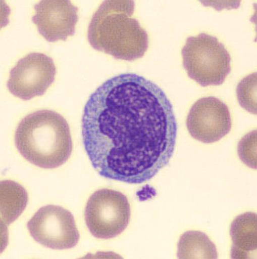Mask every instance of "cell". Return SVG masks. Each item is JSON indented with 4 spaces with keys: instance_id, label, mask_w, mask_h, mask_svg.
Here are the masks:
<instances>
[{
    "instance_id": "4fadbf2b",
    "label": "cell",
    "mask_w": 257,
    "mask_h": 259,
    "mask_svg": "<svg viewBox=\"0 0 257 259\" xmlns=\"http://www.w3.org/2000/svg\"><path fill=\"white\" fill-rule=\"evenodd\" d=\"M256 131L249 133L238 144L240 158L249 167L256 169Z\"/></svg>"
},
{
    "instance_id": "6da1fadb",
    "label": "cell",
    "mask_w": 257,
    "mask_h": 259,
    "mask_svg": "<svg viewBox=\"0 0 257 259\" xmlns=\"http://www.w3.org/2000/svg\"><path fill=\"white\" fill-rule=\"evenodd\" d=\"M170 100L147 78L126 73L91 94L82 118V138L91 163L103 178L138 184L169 163L177 138Z\"/></svg>"
},
{
    "instance_id": "7a4b0ae2",
    "label": "cell",
    "mask_w": 257,
    "mask_h": 259,
    "mask_svg": "<svg viewBox=\"0 0 257 259\" xmlns=\"http://www.w3.org/2000/svg\"><path fill=\"white\" fill-rule=\"evenodd\" d=\"M133 1H105L93 14L87 39L93 49L116 59L134 61L143 57L148 35L133 17Z\"/></svg>"
},
{
    "instance_id": "ba28073f",
    "label": "cell",
    "mask_w": 257,
    "mask_h": 259,
    "mask_svg": "<svg viewBox=\"0 0 257 259\" xmlns=\"http://www.w3.org/2000/svg\"><path fill=\"white\" fill-rule=\"evenodd\" d=\"M186 124L193 138L207 144L220 141L232 126L229 107L215 97L197 100L189 110Z\"/></svg>"
},
{
    "instance_id": "3957f363",
    "label": "cell",
    "mask_w": 257,
    "mask_h": 259,
    "mask_svg": "<svg viewBox=\"0 0 257 259\" xmlns=\"http://www.w3.org/2000/svg\"><path fill=\"white\" fill-rule=\"evenodd\" d=\"M15 145L27 161L43 169L63 165L73 151L66 119L48 109L31 113L21 120L15 133Z\"/></svg>"
},
{
    "instance_id": "8992f818",
    "label": "cell",
    "mask_w": 257,
    "mask_h": 259,
    "mask_svg": "<svg viewBox=\"0 0 257 259\" xmlns=\"http://www.w3.org/2000/svg\"><path fill=\"white\" fill-rule=\"evenodd\" d=\"M27 229L38 243L50 249H72L79 241L74 216L60 206L40 208L29 221Z\"/></svg>"
},
{
    "instance_id": "9c48e42d",
    "label": "cell",
    "mask_w": 257,
    "mask_h": 259,
    "mask_svg": "<svg viewBox=\"0 0 257 259\" xmlns=\"http://www.w3.org/2000/svg\"><path fill=\"white\" fill-rule=\"evenodd\" d=\"M34 10L32 21L49 42L66 41L76 32L78 9L70 1H41Z\"/></svg>"
},
{
    "instance_id": "30bf717a",
    "label": "cell",
    "mask_w": 257,
    "mask_h": 259,
    "mask_svg": "<svg viewBox=\"0 0 257 259\" xmlns=\"http://www.w3.org/2000/svg\"><path fill=\"white\" fill-rule=\"evenodd\" d=\"M256 214L244 213L233 220L231 226L232 239L231 257L233 258H251V253L257 248Z\"/></svg>"
},
{
    "instance_id": "5b68a950",
    "label": "cell",
    "mask_w": 257,
    "mask_h": 259,
    "mask_svg": "<svg viewBox=\"0 0 257 259\" xmlns=\"http://www.w3.org/2000/svg\"><path fill=\"white\" fill-rule=\"evenodd\" d=\"M131 207L123 193L109 189L95 191L85 211V223L93 236L111 239L121 234L129 225Z\"/></svg>"
},
{
    "instance_id": "52a82bcc",
    "label": "cell",
    "mask_w": 257,
    "mask_h": 259,
    "mask_svg": "<svg viewBox=\"0 0 257 259\" xmlns=\"http://www.w3.org/2000/svg\"><path fill=\"white\" fill-rule=\"evenodd\" d=\"M54 60L41 53H32L11 69L7 87L14 96L29 100L43 96L55 81Z\"/></svg>"
},
{
    "instance_id": "8fae6325",
    "label": "cell",
    "mask_w": 257,
    "mask_h": 259,
    "mask_svg": "<svg viewBox=\"0 0 257 259\" xmlns=\"http://www.w3.org/2000/svg\"><path fill=\"white\" fill-rule=\"evenodd\" d=\"M178 258H217L216 245L205 233L187 231L180 237L178 244Z\"/></svg>"
},
{
    "instance_id": "7c38bea8",
    "label": "cell",
    "mask_w": 257,
    "mask_h": 259,
    "mask_svg": "<svg viewBox=\"0 0 257 259\" xmlns=\"http://www.w3.org/2000/svg\"><path fill=\"white\" fill-rule=\"evenodd\" d=\"M237 96L242 108L256 114V73L244 78L238 83Z\"/></svg>"
},
{
    "instance_id": "277c9868",
    "label": "cell",
    "mask_w": 257,
    "mask_h": 259,
    "mask_svg": "<svg viewBox=\"0 0 257 259\" xmlns=\"http://www.w3.org/2000/svg\"><path fill=\"white\" fill-rule=\"evenodd\" d=\"M182 57L187 75L203 87L222 85L231 72L230 54L218 38L209 34L187 38Z\"/></svg>"
}]
</instances>
